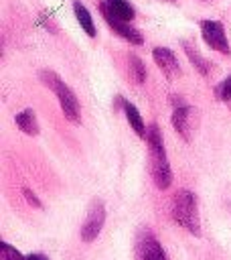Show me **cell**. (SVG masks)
<instances>
[{
    "mask_svg": "<svg viewBox=\"0 0 231 260\" xmlns=\"http://www.w3.org/2000/svg\"><path fill=\"white\" fill-rule=\"evenodd\" d=\"M130 77L134 83H144L146 79V67L142 59H138L136 55H130Z\"/></svg>",
    "mask_w": 231,
    "mask_h": 260,
    "instance_id": "obj_15",
    "label": "cell"
},
{
    "mask_svg": "<svg viewBox=\"0 0 231 260\" xmlns=\"http://www.w3.org/2000/svg\"><path fill=\"white\" fill-rule=\"evenodd\" d=\"M172 215L178 225H182L192 236H201V223H199V207L197 197L190 191H178L172 199Z\"/></svg>",
    "mask_w": 231,
    "mask_h": 260,
    "instance_id": "obj_3",
    "label": "cell"
},
{
    "mask_svg": "<svg viewBox=\"0 0 231 260\" xmlns=\"http://www.w3.org/2000/svg\"><path fill=\"white\" fill-rule=\"evenodd\" d=\"M16 126L28 136H36L38 134V122H36V116H34V112L30 108H26V110L16 114Z\"/></svg>",
    "mask_w": 231,
    "mask_h": 260,
    "instance_id": "obj_12",
    "label": "cell"
},
{
    "mask_svg": "<svg viewBox=\"0 0 231 260\" xmlns=\"http://www.w3.org/2000/svg\"><path fill=\"white\" fill-rule=\"evenodd\" d=\"M201 32H203L205 43L213 51L223 53V55L231 53V47H229V41L225 37V28H223L221 22H217V20H201Z\"/></svg>",
    "mask_w": 231,
    "mask_h": 260,
    "instance_id": "obj_6",
    "label": "cell"
},
{
    "mask_svg": "<svg viewBox=\"0 0 231 260\" xmlns=\"http://www.w3.org/2000/svg\"><path fill=\"white\" fill-rule=\"evenodd\" d=\"M103 4L107 6V10H109L115 18H120V20H124V22H130V20L134 18V8H132V4L126 2V0H103Z\"/></svg>",
    "mask_w": 231,
    "mask_h": 260,
    "instance_id": "obj_13",
    "label": "cell"
},
{
    "mask_svg": "<svg viewBox=\"0 0 231 260\" xmlns=\"http://www.w3.org/2000/svg\"><path fill=\"white\" fill-rule=\"evenodd\" d=\"M38 77H41V81L57 95L65 118H67L71 124H79V122H81V106H79V100H77V95L73 93V89H71L57 73H53V71H41Z\"/></svg>",
    "mask_w": 231,
    "mask_h": 260,
    "instance_id": "obj_2",
    "label": "cell"
},
{
    "mask_svg": "<svg viewBox=\"0 0 231 260\" xmlns=\"http://www.w3.org/2000/svg\"><path fill=\"white\" fill-rule=\"evenodd\" d=\"M124 112H126V118H128L132 130H134L140 138H148V128H146V124H144V120H142V114L136 110V106L130 104V102H124Z\"/></svg>",
    "mask_w": 231,
    "mask_h": 260,
    "instance_id": "obj_11",
    "label": "cell"
},
{
    "mask_svg": "<svg viewBox=\"0 0 231 260\" xmlns=\"http://www.w3.org/2000/svg\"><path fill=\"white\" fill-rule=\"evenodd\" d=\"M148 148H150V171H152V179L154 185L158 189H168L172 183V171L166 158V150H164V140H162V132L156 124L148 126Z\"/></svg>",
    "mask_w": 231,
    "mask_h": 260,
    "instance_id": "obj_1",
    "label": "cell"
},
{
    "mask_svg": "<svg viewBox=\"0 0 231 260\" xmlns=\"http://www.w3.org/2000/svg\"><path fill=\"white\" fill-rule=\"evenodd\" d=\"M99 12H101V16H103V20L109 24V28L118 35V37H122V39H126L128 43H132V45H142L144 43V37H142V32L138 30V28H134V26H130V22H124V20H120V18H115L109 10H107V6L101 2L99 4Z\"/></svg>",
    "mask_w": 231,
    "mask_h": 260,
    "instance_id": "obj_8",
    "label": "cell"
},
{
    "mask_svg": "<svg viewBox=\"0 0 231 260\" xmlns=\"http://www.w3.org/2000/svg\"><path fill=\"white\" fill-rule=\"evenodd\" d=\"M0 256H2V260H26V256H22L14 246H10V244H6V242H2L0 244Z\"/></svg>",
    "mask_w": 231,
    "mask_h": 260,
    "instance_id": "obj_17",
    "label": "cell"
},
{
    "mask_svg": "<svg viewBox=\"0 0 231 260\" xmlns=\"http://www.w3.org/2000/svg\"><path fill=\"white\" fill-rule=\"evenodd\" d=\"M182 47H184L186 57L190 59V65H195V69H197L203 77H209V75H211V63L201 57V53L197 51V47H195L190 41H182Z\"/></svg>",
    "mask_w": 231,
    "mask_h": 260,
    "instance_id": "obj_10",
    "label": "cell"
},
{
    "mask_svg": "<svg viewBox=\"0 0 231 260\" xmlns=\"http://www.w3.org/2000/svg\"><path fill=\"white\" fill-rule=\"evenodd\" d=\"M170 122H172L174 130H176L186 142H190L192 132H195V128H197V124H199V114H197V110L190 108V106H180V108H174Z\"/></svg>",
    "mask_w": 231,
    "mask_h": 260,
    "instance_id": "obj_7",
    "label": "cell"
},
{
    "mask_svg": "<svg viewBox=\"0 0 231 260\" xmlns=\"http://www.w3.org/2000/svg\"><path fill=\"white\" fill-rule=\"evenodd\" d=\"M26 260H49L45 254H38V252H32V254H28L26 256Z\"/></svg>",
    "mask_w": 231,
    "mask_h": 260,
    "instance_id": "obj_19",
    "label": "cell"
},
{
    "mask_svg": "<svg viewBox=\"0 0 231 260\" xmlns=\"http://www.w3.org/2000/svg\"><path fill=\"white\" fill-rule=\"evenodd\" d=\"M136 258L138 260H168L160 242L148 228H142L136 236Z\"/></svg>",
    "mask_w": 231,
    "mask_h": 260,
    "instance_id": "obj_5",
    "label": "cell"
},
{
    "mask_svg": "<svg viewBox=\"0 0 231 260\" xmlns=\"http://www.w3.org/2000/svg\"><path fill=\"white\" fill-rule=\"evenodd\" d=\"M164 2H174V0H164Z\"/></svg>",
    "mask_w": 231,
    "mask_h": 260,
    "instance_id": "obj_20",
    "label": "cell"
},
{
    "mask_svg": "<svg viewBox=\"0 0 231 260\" xmlns=\"http://www.w3.org/2000/svg\"><path fill=\"white\" fill-rule=\"evenodd\" d=\"M152 57L156 61V65L160 67V71L168 77V79H176L180 77V65H178V59L174 57V53L166 47H154L152 49Z\"/></svg>",
    "mask_w": 231,
    "mask_h": 260,
    "instance_id": "obj_9",
    "label": "cell"
},
{
    "mask_svg": "<svg viewBox=\"0 0 231 260\" xmlns=\"http://www.w3.org/2000/svg\"><path fill=\"white\" fill-rule=\"evenodd\" d=\"M215 98L219 102H231V73L215 87Z\"/></svg>",
    "mask_w": 231,
    "mask_h": 260,
    "instance_id": "obj_16",
    "label": "cell"
},
{
    "mask_svg": "<svg viewBox=\"0 0 231 260\" xmlns=\"http://www.w3.org/2000/svg\"><path fill=\"white\" fill-rule=\"evenodd\" d=\"M22 193H24V197H26V201L32 205V207H41V201H38V197L28 189V187H22Z\"/></svg>",
    "mask_w": 231,
    "mask_h": 260,
    "instance_id": "obj_18",
    "label": "cell"
},
{
    "mask_svg": "<svg viewBox=\"0 0 231 260\" xmlns=\"http://www.w3.org/2000/svg\"><path fill=\"white\" fill-rule=\"evenodd\" d=\"M103 221H105V207L101 203V199H93L89 209H87V215H85V221L81 225V240L83 242H93L101 228H103Z\"/></svg>",
    "mask_w": 231,
    "mask_h": 260,
    "instance_id": "obj_4",
    "label": "cell"
},
{
    "mask_svg": "<svg viewBox=\"0 0 231 260\" xmlns=\"http://www.w3.org/2000/svg\"><path fill=\"white\" fill-rule=\"evenodd\" d=\"M73 10H75V16H77L79 24L83 26V30H85L89 37H95V24H93V18H91L89 10H87L79 0L73 2Z\"/></svg>",
    "mask_w": 231,
    "mask_h": 260,
    "instance_id": "obj_14",
    "label": "cell"
}]
</instances>
